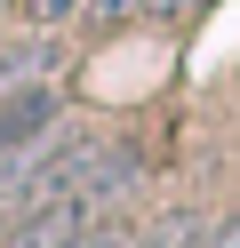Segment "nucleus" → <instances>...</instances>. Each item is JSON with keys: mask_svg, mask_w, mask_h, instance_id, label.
Listing matches in <instances>:
<instances>
[{"mask_svg": "<svg viewBox=\"0 0 240 248\" xmlns=\"http://www.w3.org/2000/svg\"><path fill=\"white\" fill-rule=\"evenodd\" d=\"M136 248H216V224H200L192 208H176V216H160Z\"/></svg>", "mask_w": 240, "mask_h": 248, "instance_id": "2", "label": "nucleus"}, {"mask_svg": "<svg viewBox=\"0 0 240 248\" xmlns=\"http://www.w3.org/2000/svg\"><path fill=\"white\" fill-rule=\"evenodd\" d=\"M72 248H136V240H128V232H112V224H96L88 240H72Z\"/></svg>", "mask_w": 240, "mask_h": 248, "instance_id": "5", "label": "nucleus"}, {"mask_svg": "<svg viewBox=\"0 0 240 248\" xmlns=\"http://www.w3.org/2000/svg\"><path fill=\"white\" fill-rule=\"evenodd\" d=\"M80 8H96V0H32V16H40V24H64V16H80Z\"/></svg>", "mask_w": 240, "mask_h": 248, "instance_id": "4", "label": "nucleus"}, {"mask_svg": "<svg viewBox=\"0 0 240 248\" xmlns=\"http://www.w3.org/2000/svg\"><path fill=\"white\" fill-rule=\"evenodd\" d=\"M216 248H240V208H232V216L216 224Z\"/></svg>", "mask_w": 240, "mask_h": 248, "instance_id": "6", "label": "nucleus"}, {"mask_svg": "<svg viewBox=\"0 0 240 248\" xmlns=\"http://www.w3.org/2000/svg\"><path fill=\"white\" fill-rule=\"evenodd\" d=\"M192 0H96V16L104 24H128V16H184Z\"/></svg>", "mask_w": 240, "mask_h": 248, "instance_id": "3", "label": "nucleus"}, {"mask_svg": "<svg viewBox=\"0 0 240 248\" xmlns=\"http://www.w3.org/2000/svg\"><path fill=\"white\" fill-rule=\"evenodd\" d=\"M48 128H56V88H48V80L8 88V96H0V168H8L16 152H32Z\"/></svg>", "mask_w": 240, "mask_h": 248, "instance_id": "1", "label": "nucleus"}]
</instances>
